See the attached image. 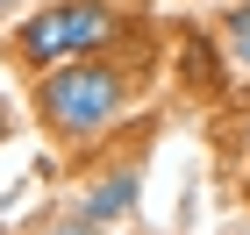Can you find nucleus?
<instances>
[{
  "mask_svg": "<svg viewBox=\"0 0 250 235\" xmlns=\"http://www.w3.org/2000/svg\"><path fill=\"white\" fill-rule=\"evenodd\" d=\"M129 57L100 50V57H72L58 72H36V121L50 128L58 143H100L129 114Z\"/></svg>",
  "mask_w": 250,
  "mask_h": 235,
  "instance_id": "nucleus-1",
  "label": "nucleus"
},
{
  "mask_svg": "<svg viewBox=\"0 0 250 235\" xmlns=\"http://www.w3.org/2000/svg\"><path fill=\"white\" fill-rule=\"evenodd\" d=\"M129 36V15L115 0H43L36 15L15 21V64L21 72H58L72 57H100Z\"/></svg>",
  "mask_w": 250,
  "mask_h": 235,
  "instance_id": "nucleus-2",
  "label": "nucleus"
},
{
  "mask_svg": "<svg viewBox=\"0 0 250 235\" xmlns=\"http://www.w3.org/2000/svg\"><path fill=\"white\" fill-rule=\"evenodd\" d=\"M136 193H143V178H136V164H122L115 178H100V185H86V193H79L72 214H79V221H100V228H115V221L136 207Z\"/></svg>",
  "mask_w": 250,
  "mask_h": 235,
  "instance_id": "nucleus-3",
  "label": "nucleus"
},
{
  "mask_svg": "<svg viewBox=\"0 0 250 235\" xmlns=\"http://www.w3.org/2000/svg\"><path fill=\"white\" fill-rule=\"evenodd\" d=\"M222 57H229V72H250V0L222 15Z\"/></svg>",
  "mask_w": 250,
  "mask_h": 235,
  "instance_id": "nucleus-4",
  "label": "nucleus"
},
{
  "mask_svg": "<svg viewBox=\"0 0 250 235\" xmlns=\"http://www.w3.org/2000/svg\"><path fill=\"white\" fill-rule=\"evenodd\" d=\"M43 235H107V228H100V221H79V214H64V221H50Z\"/></svg>",
  "mask_w": 250,
  "mask_h": 235,
  "instance_id": "nucleus-5",
  "label": "nucleus"
},
{
  "mask_svg": "<svg viewBox=\"0 0 250 235\" xmlns=\"http://www.w3.org/2000/svg\"><path fill=\"white\" fill-rule=\"evenodd\" d=\"M243 185H250V128H243Z\"/></svg>",
  "mask_w": 250,
  "mask_h": 235,
  "instance_id": "nucleus-6",
  "label": "nucleus"
},
{
  "mask_svg": "<svg viewBox=\"0 0 250 235\" xmlns=\"http://www.w3.org/2000/svg\"><path fill=\"white\" fill-rule=\"evenodd\" d=\"M7 128H15V114H7V100H0V136H7Z\"/></svg>",
  "mask_w": 250,
  "mask_h": 235,
  "instance_id": "nucleus-7",
  "label": "nucleus"
},
{
  "mask_svg": "<svg viewBox=\"0 0 250 235\" xmlns=\"http://www.w3.org/2000/svg\"><path fill=\"white\" fill-rule=\"evenodd\" d=\"M15 7H21V0H0V21H7V15H15Z\"/></svg>",
  "mask_w": 250,
  "mask_h": 235,
  "instance_id": "nucleus-8",
  "label": "nucleus"
}]
</instances>
